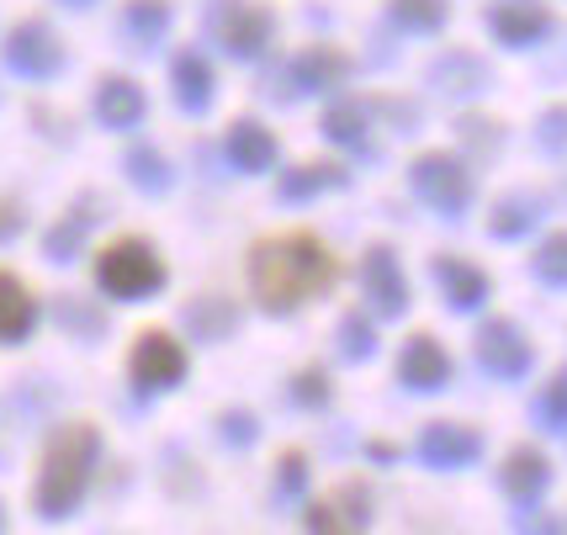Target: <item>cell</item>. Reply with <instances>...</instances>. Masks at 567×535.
Wrapping results in <instances>:
<instances>
[{
  "mask_svg": "<svg viewBox=\"0 0 567 535\" xmlns=\"http://www.w3.org/2000/svg\"><path fill=\"white\" fill-rule=\"evenodd\" d=\"M334 276L340 266L313 234H271L249 249V287L271 313H292L297 302L329 292Z\"/></svg>",
  "mask_w": 567,
  "mask_h": 535,
  "instance_id": "cell-1",
  "label": "cell"
},
{
  "mask_svg": "<svg viewBox=\"0 0 567 535\" xmlns=\"http://www.w3.org/2000/svg\"><path fill=\"white\" fill-rule=\"evenodd\" d=\"M101 435L96 424H59L43 445V466H38V487H32V504L43 519H64L80 504V493L91 483V466H96Z\"/></svg>",
  "mask_w": 567,
  "mask_h": 535,
  "instance_id": "cell-2",
  "label": "cell"
},
{
  "mask_svg": "<svg viewBox=\"0 0 567 535\" xmlns=\"http://www.w3.org/2000/svg\"><path fill=\"white\" fill-rule=\"evenodd\" d=\"M96 281L106 297H127V302H138V297L159 292L165 287V266H159V255L148 249L144 239H117L101 249L96 260Z\"/></svg>",
  "mask_w": 567,
  "mask_h": 535,
  "instance_id": "cell-3",
  "label": "cell"
},
{
  "mask_svg": "<svg viewBox=\"0 0 567 535\" xmlns=\"http://www.w3.org/2000/svg\"><path fill=\"white\" fill-rule=\"evenodd\" d=\"M414 192L435 207V213H462L472 202V175L462 160H451V154H424V160H414Z\"/></svg>",
  "mask_w": 567,
  "mask_h": 535,
  "instance_id": "cell-4",
  "label": "cell"
},
{
  "mask_svg": "<svg viewBox=\"0 0 567 535\" xmlns=\"http://www.w3.org/2000/svg\"><path fill=\"white\" fill-rule=\"evenodd\" d=\"M133 382L144 392L154 388H175L181 377H186V350L165 335V329H148V335H138V344H133Z\"/></svg>",
  "mask_w": 567,
  "mask_h": 535,
  "instance_id": "cell-5",
  "label": "cell"
},
{
  "mask_svg": "<svg viewBox=\"0 0 567 535\" xmlns=\"http://www.w3.org/2000/svg\"><path fill=\"white\" fill-rule=\"evenodd\" d=\"M477 361L488 366L494 377H525L530 371V340L509 318H494V323L477 329Z\"/></svg>",
  "mask_w": 567,
  "mask_h": 535,
  "instance_id": "cell-6",
  "label": "cell"
},
{
  "mask_svg": "<svg viewBox=\"0 0 567 535\" xmlns=\"http://www.w3.org/2000/svg\"><path fill=\"white\" fill-rule=\"evenodd\" d=\"M361 287H367L371 308L382 318H398L409 308V281H403V270H398L393 249H367V260H361Z\"/></svg>",
  "mask_w": 567,
  "mask_h": 535,
  "instance_id": "cell-7",
  "label": "cell"
},
{
  "mask_svg": "<svg viewBox=\"0 0 567 535\" xmlns=\"http://www.w3.org/2000/svg\"><path fill=\"white\" fill-rule=\"evenodd\" d=\"M477 451H483V435H477V430H467V424L435 419V424H424V430H420V456L430 466H441V472L477 462Z\"/></svg>",
  "mask_w": 567,
  "mask_h": 535,
  "instance_id": "cell-8",
  "label": "cell"
},
{
  "mask_svg": "<svg viewBox=\"0 0 567 535\" xmlns=\"http://www.w3.org/2000/svg\"><path fill=\"white\" fill-rule=\"evenodd\" d=\"M445 377H451V356L441 350L435 335H414V340L403 344V356H398V382L414 392H435L445 388Z\"/></svg>",
  "mask_w": 567,
  "mask_h": 535,
  "instance_id": "cell-9",
  "label": "cell"
},
{
  "mask_svg": "<svg viewBox=\"0 0 567 535\" xmlns=\"http://www.w3.org/2000/svg\"><path fill=\"white\" fill-rule=\"evenodd\" d=\"M6 59H11L22 74H53V70H59V43H53V32L43 22H27V27H17V32H11Z\"/></svg>",
  "mask_w": 567,
  "mask_h": 535,
  "instance_id": "cell-10",
  "label": "cell"
},
{
  "mask_svg": "<svg viewBox=\"0 0 567 535\" xmlns=\"http://www.w3.org/2000/svg\"><path fill=\"white\" fill-rule=\"evenodd\" d=\"M218 32H223L228 49L249 59V53H260L266 43H271V11H260V6H228Z\"/></svg>",
  "mask_w": 567,
  "mask_h": 535,
  "instance_id": "cell-11",
  "label": "cell"
},
{
  "mask_svg": "<svg viewBox=\"0 0 567 535\" xmlns=\"http://www.w3.org/2000/svg\"><path fill=\"white\" fill-rule=\"evenodd\" d=\"M38 323V302L11 270H0V344H17L32 335Z\"/></svg>",
  "mask_w": 567,
  "mask_h": 535,
  "instance_id": "cell-12",
  "label": "cell"
},
{
  "mask_svg": "<svg viewBox=\"0 0 567 535\" xmlns=\"http://www.w3.org/2000/svg\"><path fill=\"white\" fill-rule=\"evenodd\" d=\"M346 74H350V59L340 49H308L302 59H292L287 80H292L297 91H334Z\"/></svg>",
  "mask_w": 567,
  "mask_h": 535,
  "instance_id": "cell-13",
  "label": "cell"
},
{
  "mask_svg": "<svg viewBox=\"0 0 567 535\" xmlns=\"http://www.w3.org/2000/svg\"><path fill=\"white\" fill-rule=\"evenodd\" d=\"M435 276H441L445 297H451V308H483V297H488V276L477 266H467V260H456V255H441L435 260Z\"/></svg>",
  "mask_w": 567,
  "mask_h": 535,
  "instance_id": "cell-14",
  "label": "cell"
},
{
  "mask_svg": "<svg viewBox=\"0 0 567 535\" xmlns=\"http://www.w3.org/2000/svg\"><path fill=\"white\" fill-rule=\"evenodd\" d=\"M546 477H551V466H546L542 451H530V445L509 451V462H504V493H509V498H519V504L542 498Z\"/></svg>",
  "mask_w": 567,
  "mask_h": 535,
  "instance_id": "cell-15",
  "label": "cell"
},
{
  "mask_svg": "<svg viewBox=\"0 0 567 535\" xmlns=\"http://www.w3.org/2000/svg\"><path fill=\"white\" fill-rule=\"evenodd\" d=\"M228 160H234L239 171H271L276 138L260 122H234V127H228Z\"/></svg>",
  "mask_w": 567,
  "mask_h": 535,
  "instance_id": "cell-16",
  "label": "cell"
},
{
  "mask_svg": "<svg viewBox=\"0 0 567 535\" xmlns=\"http://www.w3.org/2000/svg\"><path fill=\"white\" fill-rule=\"evenodd\" d=\"M546 27H551V17H546L536 0H509V6H494V32L504 38V43H536Z\"/></svg>",
  "mask_w": 567,
  "mask_h": 535,
  "instance_id": "cell-17",
  "label": "cell"
},
{
  "mask_svg": "<svg viewBox=\"0 0 567 535\" xmlns=\"http://www.w3.org/2000/svg\"><path fill=\"white\" fill-rule=\"evenodd\" d=\"M96 117L106 127H133L144 117V91L133 80H101V96H96Z\"/></svg>",
  "mask_w": 567,
  "mask_h": 535,
  "instance_id": "cell-18",
  "label": "cell"
},
{
  "mask_svg": "<svg viewBox=\"0 0 567 535\" xmlns=\"http://www.w3.org/2000/svg\"><path fill=\"white\" fill-rule=\"evenodd\" d=\"M175 96H181V106H192V112H202L213 101V70L202 64L197 53H181L175 59Z\"/></svg>",
  "mask_w": 567,
  "mask_h": 535,
  "instance_id": "cell-19",
  "label": "cell"
},
{
  "mask_svg": "<svg viewBox=\"0 0 567 535\" xmlns=\"http://www.w3.org/2000/svg\"><path fill=\"white\" fill-rule=\"evenodd\" d=\"M323 133H329L334 144L367 148V101H340V106H329V117H323Z\"/></svg>",
  "mask_w": 567,
  "mask_h": 535,
  "instance_id": "cell-20",
  "label": "cell"
},
{
  "mask_svg": "<svg viewBox=\"0 0 567 535\" xmlns=\"http://www.w3.org/2000/svg\"><path fill=\"white\" fill-rule=\"evenodd\" d=\"M329 186H340V171L334 165H302V171L292 175H281V202H302V196H313V192H329Z\"/></svg>",
  "mask_w": 567,
  "mask_h": 535,
  "instance_id": "cell-21",
  "label": "cell"
},
{
  "mask_svg": "<svg viewBox=\"0 0 567 535\" xmlns=\"http://www.w3.org/2000/svg\"><path fill=\"white\" fill-rule=\"evenodd\" d=\"M536 218H542V213H536V202H530V196H509V202H498L494 207L488 234H494V239H515V234H525Z\"/></svg>",
  "mask_w": 567,
  "mask_h": 535,
  "instance_id": "cell-22",
  "label": "cell"
},
{
  "mask_svg": "<svg viewBox=\"0 0 567 535\" xmlns=\"http://www.w3.org/2000/svg\"><path fill=\"white\" fill-rule=\"evenodd\" d=\"M483 80H488V70H483L477 59H467V53H451L441 70H435V85H441V91H483Z\"/></svg>",
  "mask_w": 567,
  "mask_h": 535,
  "instance_id": "cell-23",
  "label": "cell"
},
{
  "mask_svg": "<svg viewBox=\"0 0 567 535\" xmlns=\"http://www.w3.org/2000/svg\"><path fill=\"white\" fill-rule=\"evenodd\" d=\"M186 318H192V329H197L202 340H223V335L239 323V313H234L228 302H197V308H192Z\"/></svg>",
  "mask_w": 567,
  "mask_h": 535,
  "instance_id": "cell-24",
  "label": "cell"
},
{
  "mask_svg": "<svg viewBox=\"0 0 567 535\" xmlns=\"http://www.w3.org/2000/svg\"><path fill=\"white\" fill-rule=\"evenodd\" d=\"M165 22H171L165 0H127V27H133L144 43H154V38L165 32Z\"/></svg>",
  "mask_w": 567,
  "mask_h": 535,
  "instance_id": "cell-25",
  "label": "cell"
},
{
  "mask_svg": "<svg viewBox=\"0 0 567 535\" xmlns=\"http://www.w3.org/2000/svg\"><path fill=\"white\" fill-rule=\"evenodd\" d=\"M393 17L414 32H435L445 22V0H393Z\"/></svg>",
  "mask_w": 567,
  "mask_h": 535,
  "instance_id": "cell-26",
  "label": "cell"
},
{
  "mask_svg": "<svg viewBox=\"0 0 567 535\" xmlns=\"http://www.w3.org/2000/svg\"><path fill=\"white\" fill-rule=\"evenodd\" d=\"M127 175H133L144 192H165V186H171V171H165V160H159L154 148H133V154H127Z\"/></svg>",
  "mask_w": 567,
  "mask_h": 535,
  "instance_id": "cell-27",
  "label": "cell"
},
{
  "mask_svg": "<svg viewBox=\"0 0 567 535\" xmlns=\"http://www.w3.org/2000/svg\"><path fill=\"white\" fill-rule=\"evenodd\" d=\"M536 276L551 281V287H567V234H551V239L536 249Z\"/></svg>",
  "mask_w": 567,
  "mask_h": 535,
  "instance_id": "cell-28",
  "label": "cell"
},
{
  "mask_svg": "<svg viewBox=\"0 0 567 535\" xmlns=\"http://www.w3.org/2000/svg\"><path fill=\"white\" fill-rule=\"evenodd\" d=\"M85 228H91V213H85V207H74L70 218L49 234V255H53V260H74V244H80V234H85Z\"/></svg>",
  "mask_w": 567,
  "mask_h": 535,
  "instance_id": "cell-29",
  "label": "cell"
},
{
  "mask_svg": "<svg viewBox=\"0 0 567 535\" xmlns=\"http://www.w3.org/2000/svg\"><path fill=\"white\" fill-rule=\"evenodd\" d=\"M536 419H542L546 430H567V371L551 377V388L536 398Z\"/></svg>",
  "mask_w": 567,
  "mask_h": 535,
  "instance_id": "cell-30",
  "label": "cell"
},
{
  "mask_svg": "<svg viewBox=\"0 0 567 535\" xmlns=\"http://www.w3.org/2000/svg\"><path fill=\"white\" fill-rule=\"evenodd\" d=\"M340 350H346L350 361H367V356H371V323L361 313L340 318Z\"/></svg>",
  "mask_w": 567,
  "mask_h": 535,
  "instance_id": "cell-31",
  "label": "cell"
},
{
  "mask_svg": "<svg viewBox=\"0 0 567 535\" xmlns=\"http://www.w3.org/2000/svg\"><path fill=\"white\" fill-rule=\"evenodd\" d=\"M292 398L297 403H308V409H323L329 403V382H323V371H302L292 382Z\"/></svg>",
  "mask_w": 567,
  "mask_h": 535,
  "instance_id": "cell-32",
  "label": "cell"
},
{
  "mask_svg": "<svg viewBox=\"0 0 567 535\" xmlns=\"http://www.w3.org/2000/svg\"><path fill=\"white\" fill-rule=\"evenodd\" d=\"M302 483H308V462H302V451H287L281 456V493L292 498V493H302Z\"/></svg>",
  "mask_w": 567,
  "mask_h": 535,
  "instance_id": "cell-33",
  "label": "cell"
},
{
  "mask_svg": "<svg viewBox=\"0 0 567 535\" xmlns=\"http://www.w3.org/2000/svg\"><path fill=\"white\" fill-rule=\"evenodd\" d=\"M308 531L313 535H350V525H340V514L329 510V504H313V510H308Z\"/></svg>",
  "mask_w": 567,
  "mask_h": 535,
  "instance_id": "cell-34",
  "label": "cell"
},
{
  "mask_svg": "<svg viewBox=\"0 0 567 535\" xmlns=\"http://www.w3.org/2000/svg\"><path fill=\"white\" fill-rule=\"evenodd\" d=\"M542 144L546 148H563L567 144V106H557V112H546V117H542Z\"/></svg>",
  "mask_w": 567,
  "mask_h": 535,
  "instance_id": "cell-35",
  "label": "cell"
},
{
  "mask_svg": "<svg viewBox=\"0 0 567 535\" xmlns=\"http://www.w3.org/2000/svg\"><path fill=\"white\" fill-rule=\"evenodd\" d=\"M223 440H234V445L255 440V419L249 414H223Z\"/></svg>",
  "mask_w": 567,
  "mask_h": 535,
  "instance_id": "cell-36",
  "label": "cell"
},
{
  "mask_svg": "<svg viewBox=\"0 0 567 535\" xmlns=\"http://www.w3.org/2000/svg\"><path fill=\"white\" fill-rule=\"evenodd\" d=\"M11 234H22V207L17 202H0V239H11Z\"/></svg>",
  "mask_w": 567,
  "mask_h": 535,
  "instance_id": "cell-37",
  "label": "cell"
},
{
  "mask_svg": "<svg viewBox=\"0 0 567 535\" xmlns=\"http://www.w3.org/2000/svg\"><path fill=\"white\" fill-rule=\"evenodd\" d=\"M525 535H567V525L551 514H536V519H525Z\"/></svg>",
  "mask_w": 567,
  "mask_h": 535,
  "instance_id": "cell-38",
  "label": "cell"
},
{
  "mask_svg": "<svg viewBox=\"0 0 567 535\" xmlns=\"http://www.w3.org/2000/svg\"><path fill=\"white\" fill-rule=\"evenodd\" d=\"M367 456H371V462H393L398 451L388 445V440H371V445H367Z\"/></svg>",
  "mask_w": 567,
  "mask_h": 535,
  "instance_id": "cell-39",
  "label": "cell"
},
{
  "mask_svg": "<svg viewBox=\"0 0 567 535\" xmlns=\"http://www.w3.org/2000/svg\"><path fill=\"white\" fill-rule=\"evenodd\" d=\"M74 6H80V0H74Z\"/></svg>",
  "mask_w": 567,
  "mask_h": 535,
  "instance_id": "cell-40",
  "label": "cell"
}]
</instances>
